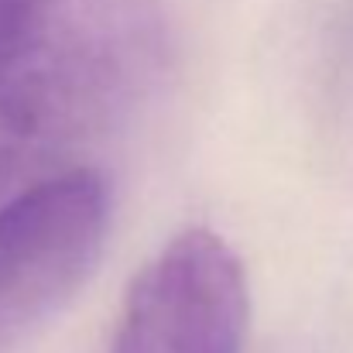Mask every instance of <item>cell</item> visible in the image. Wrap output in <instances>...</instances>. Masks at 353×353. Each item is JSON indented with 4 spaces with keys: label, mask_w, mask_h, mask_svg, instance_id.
<instances>
[{
    "label": "cell",
    "mask_w": 353,
    "mask_h": 353,
    "mask_svg": "<svg viewBox=\"0 0 353 353\" xmlns=\"http://www.w3.org/2000/svg\"><path fill=\"white\" fill-rule=\"evenodd\" d=\"M168 65L151 0H24L0 28V127L83 141L130 117Z\"/></svg>",
    "instance_id": "1"
},
{
    "label": "cell",
    "mask_w": 353,
    "mask_h": 353,
    "mask_svg": "<svg viewBox=\"0 0 353 353\" xmlns=\"http://www.w3.org/2000/svg\"><path fill=\"white\" fill-rule=\"evenodd\" d=\"M114 223L100 168L31 182L0 206V350L48 326L97 271Z\"/></svg>",
    "instance_id": "2"
},
{
    "label": "cell",
    "mask_w": 353,
    "mask_h": 353,
    "mask_svg": "<svg viewBox=\"0 0 353 353\" xmlns=\"http://www.w3.org/2000/svg\"><path fill=\"white\" fill-rule=\"evenodd\" d=\"M250 285L220 234L172 236L130 281L107 353H243Z\"/></svg>",
    "instance_id": "3"
},
{
    "label": "cell",
    "mask_w": 353,
    "mask_h": 353,
    "mask_svg": "<svg viewBox=\"0 0 353 353\" xmlns=\"http://www.w3.org/2000/svg\"><path fill=\"white\" fill-rule=\"evenodd\" d=\"M14 161H17V137H10L3 127H0V192L14 172Z\"/></svg>",
    "instance_id": "4"
}]
</instances>
